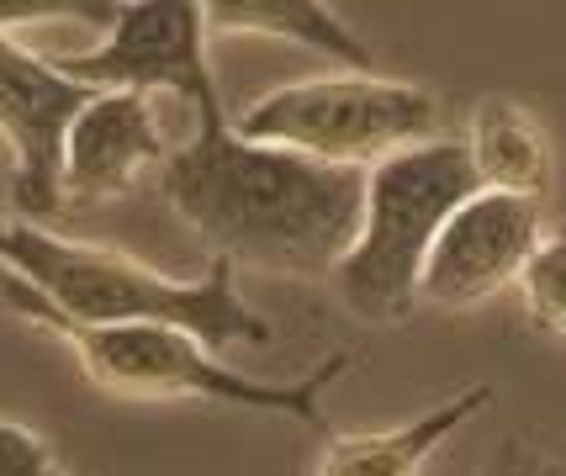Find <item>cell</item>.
<instances>
[{"label": "cell", "mask_w": 566, "mask_h": 476, "mask_svg": "<svg viewBox=\"0 0 566 476\" xmlns=\"http://www.w3.org/2000/svg\"><path fill=\"white\" fill-rule=\"evenodd\" d=\"M207 43L218 38H281L334 59L345 75H376V53L328 0H207Z\"/></svg>", "instance_id": "11"}, {"label": "cell", "mask_w": 566, "mask_h": 476, "mask_svg": "<svg viewBox=\"0 0 566 476\" xmlns=\"http://www.w3.org/2000/svg\"><path fill=\"white\" fill-rule=\"evenodd\" d=\"M0 271L17 276L70 324L123 328L159 324L186 328L212 350L233 345H271L275 328L254 313L239 292V271L228 260H207L201 276H165L112 244H85L70 233H53L38 223H17L6 212L0 223Z\"/></svg>", "instance_id": "2"}, {"label": "cell", "mask_w": 566, "mask_h": 476, "mask_svg": "<svg viewBox=\"0 0 566 476\" xmlns=\"http://www.w3.org/2000/svg\"><path fill=\"white\" fill-rule=\"evenodd\" d=\"M476 476H566V461L535 434H509Z\"/></svg>", "instance_id": "15"}, {"label": "cell", "mask_w": 566, "mask_h": 476, "mask_svg": "<svg viewBox=\"0 0 566 476\" xmlns=\"http://www.w3.org/2000/svg\"><path fill=\"white\" fill-rule=\"evenodd\" d=\"M518 297H524L530 324L566 339V223L545 233L541 250L530 254V265L518 276Z\"/></svg>", "instance_id": "13"}, {"label": "cell", "mask_w": 566, "mask_h": 476, "mask_svg": "<svg viewBox=\"0 0 566 476\" xmlns=\"http://www.w3.org/2000/svg\"><path fill=\"white\" fill-rule=\"evenodd\" d=\"M207 17L201 0H117L112 27L91 53L59 59V70L91 91L127 96H180L201 123H228L222 91L207 59Z\"/></svg>", "instance_id": "6"}, {"label": "cell", "mask_w": 566, "mask_h": 476, "mask_svg": "<svg viewBox=\"0 0 566 476\" xmlns=\"http://www.w3.org/2000/svg\"><path fill=\"white\" fill-rule=\"evenodd\" d=\"M471 159L476 191H503V197L545 201L551 176H556V154L545 138L541 117L530 106L509 96H488L471 112V133L461 138Z\"/></svg>", "instance_id": "12"}, {"label": "cell", "mask_w": 566, "mask_h": 476, "mask_svg": "<svg viewBox=\"0 0 566 476\" xmlns=\"http://www.w3.org/2000/svg\"><path fill=\"white\" fill-rule=\"evenodd\" d=\"M170 159L159 106L127 91H96L80 106L59 159V197L64 207H101L133 197L148 176H159Z\"/></svg>", "instance_id": "9"}, {"label": "cell", "mask_w": 566, "mask_h": 476, "mask_svg": "<svg viewBox=\"0 0 566 476\" xmlns=\"http://www.w3.org/2000/svg\"><path fill=\"white\" fill-rule=\"evenodd\" d=\"M53 472H59V455L49 451V440L38 429L0 413V476H53Z\"/></svg>", "instance_id": "14"}, {"label": "cell", "mask_w": 566, "mask_h": 476, "mask_svg": "<svg viewBox=\"0 0 566 476\" xmlns=\"http://www.w3.org/2000/svg\"><path fill=\"white\" fill-rule=\"evenodd\" d=\"M545 218L541 201L503 197V191H471L444 218L434 250L423 260L419 307L434 313H471L518 286L530 254L541 250Z\"/></svg>", "instance_id": "8"}, {"label": "cell", "mask_w": 566, "mask_h": 476, "mask_svg": "<svg viewBox=\"0 0 566 476\" xmlns=\"http://www.w3.org/2000/svg\"><path fill=\"white\" fill-rule=\"evenodd\" d=\"M0 307L22 324L43 328L74 355L91 387L127 402H218V408H244V413H281L307 429H323V392L349 371V355L334 350L296 381H260L228 366L212 345H201L186 328L159 324H123V328H91L70 324L53 313L43 297H32L17 276L0 271Z\"/></svg>", "instance_id": "3"}, {"label": "cell", "mask_w": 566, "mask_h": 476, "mask_svg": "<svg viewBox=\"0 0 566 476\" xmlns=\"http://www.w3.org/2000/svg\"><path fill=\"white\" fill-rule=\"evenodd\" d=\"M476 191L461 138H434L366 170L355 239L328 271L334 297L360 324H402L419 313L423 260L444 218Z\"/></svg>", "instance_id": "4"}, {"label": "cell", "mask_w": 566, "mask_h": 476, "mask_svg": "<svg viewBox=\"0 0 566 476\" xmlns=\"http://www.w3.org/2000/svg\"><path fill=\"white\" fill-rule=\"evenodd\" d=\"M53 476H64V472H53Z\"/></svg>", "instance_id": "16"}, {"label": "cell", "mask_w": 566, "mask_h": 476, "mask_svg": "<svg viewBox=\"0 0 566 476\" xmlns=\"http://www.w3.org/2000/svg\"><path fill=\"white\" fill-rule=\"evenodd\" d=\"M493 408V381H476L455 398L423 408L419 419L397 429H360V434H328L307 476H419L461 429Z\"/></svg>", "instance_id": "10"}, {"label": "cell", "mask_w": 566, "mask_h": 476, "mask_svg": "<svg viewBox=\"0 0 566 476\" xmlns=\"http://www.w3.org/2000/svg\"><path fill=\"white\" fill-rule=\"evenodd\" d=\"M233 133L366 176L392 154L444 138V106L429 85L413 80L339 70L265 91L244 117H233Z\"/></svg>", "instance_id": "5"}, {"label": "cell", "mask_w": 566, "mask_h": 476, "mask_svg": "<svg viewBox=\"0 0 566 476\" xmlns=\"http://www.w3.org/2000/svg\"><path fill=\"white\" fill-rule=\"evenodd\" d=\"M360 186V170L249 144L233 123H201L159 170L170 212L197 228L212 260L292 281H328L355 239Z\"/></svg>", "instance_id": "1"}, {"label": "cell", "mask_w": 566, "mask_h": 476, "mask_svg": "<svg viewBox=\"0 0 566 476\" xmlns=\"http://www.w3.org/2000/svg\"><path fill=\"white\" fill-rule=\"evenodd\" d=\"M96 96L59 70V59H43L17 32H0V144L11 154V207L17 223H38L64 212L59 197V159L80 106Z\"/></svg>", "instance_id": "7"}]
</instances>
